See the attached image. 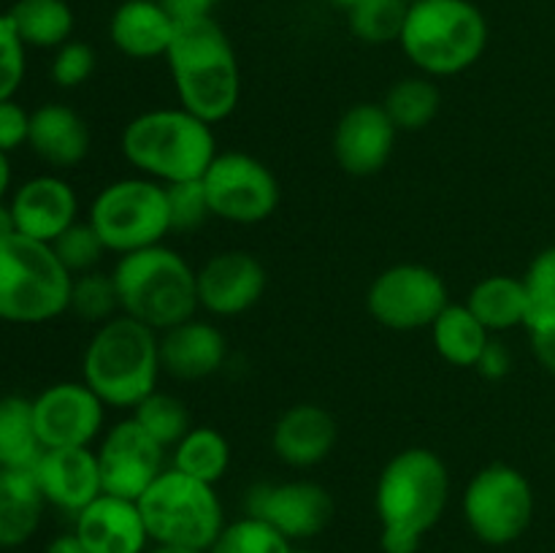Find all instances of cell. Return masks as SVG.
<instances>
[{
  "label": "cell",
  "instance_id": "obj_43",
  "mask_svg": "<svg viewBox=\"0 0 555 553\" xmlns=\"http://www.w3.org/2000/svg\"><path fill=\"white\" fill-rule=\"evenodd\" d=\"M160 3L166 5V11L177 22H193L215 16V9L220 5V0H160Z\"/></svg>",
  "mask_w": 555,
  "mask_h": 553
},
{
  "label": "cell",
  "instance_id": "obj_3",
  "mask_svg": "<svg viewBox=\"0 0 555 553\" xmlns=\"http://www.w3.org/2000/svg\"><path fill=\"white\" fill-rule=\"evenodd\" d=\"M119 150L141 177L160 184L201 179L220 152L215 125L182 106L135 114L122 128Z\"/></svg>",
  "mask_w": 555,
  "mask_h": 553
},
{
  "label": "cell",
  "instance_id": "obj_26",
  "mask_svg": "<svg viewBox=\"0 0 555 553\" xmlns=\"http://www.w3.org/2000/svg\"><path fill=\"white\" fill-rule=\"evenodd\" d=\"M431 339L439 358L459 369H472L477 366L482 350L491 342V331L477 320V314L466 307V301H450L431 323Z\"/></svg>",
  "mask_w": 555,
  "mask_h": 553
},
{
  "label": "cell",
  "instance_id": "obj_34",
  "mask_svg": "<svg viewBox=\"0 0 555 553\" xmlns=\"http://www.w3.org/2000/svg\"><path fill=\"white\" fill-rule=\"evenodd\" d=\"M526 287V323L529 334L555 325V244L534 255L526 274L520 276Z\"/></svg>",
  "mask_w": 555,
  "mask_h": 553
},
{
  "label": "cell",
  "instance_id": "obj_40",
  "mask_svg": "<svg viewBox=\"0 0 555 553\" xmlns=\"http://www.w3.org/2000/svg\"><path fill=\"white\" fill-rule=\"evenodd\" d=\"M27 47L11 25L9 14H0V101H9L25 81Z\"/></svg>",
  "mask_w": 555,
  "mask_h": 553
},
{
  "label": "cell",
  "instance_id": "obj_1",
  "mask_svg": "<svg viewBox=\"0 0 555 553\" xmlns=\"http://www.w3.org/2000/svg\"><path fill=\"white\" fill-rule=\"evenodd\" d=\"M450 486L448 464L434 450H399L383 466L374 488L379 548L385 553H417L423 537L448 510Z\"/></svg>",
  "mask_w": 555,
  "mask_h": 553
},
{
  "label": "cell",
  "instance_id": "obj_22",
  "mask_svg": "<svg viewBox=\"0 0 555 553\" xmlns=\"http://www.w3.org/2000/svg\"><path fill=\"white\" fill-rule=\"evenodd\" d=\"M228 358L225 334L209 320L190 318L160 334L163 374L173 380H206L222 369Z\"/></svg>",
  "mask_w": 555,
  "mask_h": 553
},
{
  "label": "cell",
  "instance_id": "obj_27",
  "mask_svg": "<svg viewBox=\"0 0 555 553\" xmlns=\"http://www.w3.org/2000/svg\"><path fill=\"white\" fill-rule=\"evenodd\" d=\"M466 307L477 314L491 334L513 331L526 323V287L520 276H482L466 296Z\"/></svg>",
  "mask_w": 555,
  "mask_h": 553
},
{
  "label": "cell",
  "instance_id": "obj_29",
  "mask_svg": "<svg viewBox=\"0 0 555 553\" xmlns=\"http://www.w3.org/2000/svg\"><path fill=\"white\" fill-rule=\"evenodd\" d=\"M43 445L36 432L33 399L3 396L0 399V470H33Z\"/></svg>",
  "mask_w": 555,
  "mask_h": 553
},
{
  "label": "cell",
  "instance_id": "obj_44",
  "mask_svg": "<svg viewBox=\"0 0 555 553\" xmlns=\"http://www.w3.org/2000/svg\"><path fill=\"white\" fill-rule=\"evenodd\" d=\"M531 336V350H534V358L540 361V366L545 372L555 374V325L545 331H534Z\"/></svg>",
  "mask_w": 555,
  "mask_h": 553
},
{
  "label": "cell",
  "instance_id": "obj_48",
  "mask_svg": "<svg viewBox=\"0 0 555 553\" xmlns=\"http://www.w3.org/2000/svg\"><path fill=\"white\" fill-rule=\"evenodd\" d=\"M146 553H206V551H190V548H171V545H152Z\"/></svg>",
  "mask_w": 555,
  "mask_h": 553
},
{
  "label": "cell",
  "instance_id": "obj_7",
  "mask_svg": "<svg viewBox=\"0 0 555 553\" xmlns=\"http://www.w3.org/2000/svg\"><path fill=\"white\" fill-rule=\"evenodd\" d=\"M74 274L60 263L52 244L22 233L0 242V320L41 325L70 307Z\"/></svg>",
  "mask_w": 555,
  "mask_h": 553
},
{
  "label": "cell",
  "instance_id": "obj_11",
  "mask_svg": "<svg viewBox=\"0 0 555 553\" xmlns=\"http://www.w3.org/2000/svg\"><path fill=\"white\" fill-rule=\"evenodd\" d=\"M211 217L233 226H258L269 220L282 198L276 173L247 152H217L201 177Z\"/></svg>",
  "mask_w": 555,
  "mask_h": 553
},
{
  "label": "cell",
  "instance_id": "obj_45",
  "mask_svg": "<svg viewBox=\"0 0 555 553\" xmlns=\"http://www.w3.org/2000/svg\"><path fill=\"white\" fill-rule=\"evenodd\" d=\"M43 553H87V548L81 545L74 531H68V535H57L54 540H49Z\"/></svg>",
  "mask_w": 555,
  "mask_h": 553
},
{
  "label": "cell",
  "instance_id": "obj_20",
  "mask_svg": "<svg viewBox=\"0 0 555 553\" xmlns=\"http://www.w3.org/2000/svg\"><path fill=\"white\" fill-rule=\"evenodd\" d=\"M38 488L52 507L76 515L103 493L101 466L92 448H49L33 466Z\"/></svg>",
  "mask_w": 555,
  "mask_h": 553
},
{
  "label": "cell",
  "instance_id": "obj_16",
  "mask_svg": "<svg viewBox=\"0 0 555 553\" xmlns=\"http://www.w3.org/2000/svg\"><path fill=\"white\" fill-rule=\"evenodd\" d=\"M266 293V269L247 249H222L198 269V304L215 318L249 312Z\"/></svg>",
  "mask_w": 555,
  "mask_h": 553
},
{
  "label": "cell",
  "instance_id": "obj_9",
  "mask_svg": "<svg viewBox=\"0 0 555 553\" xmlns=\"http://www.w3.org/2000/svg\"><path fill=\"white\" fill-rule=\"evenodd\" d=\"M87 222L95 228L106 253L128 255L163 244L173 231L166 184L141 173L108 182L92 198Z\"/></svg>",
  "mask_w": 555,
  "mask_h": 553
},
{
  "label": "cell",
  "instance_id": "obj_24",
  "mask_svg": "<svg viewBox=\"0 0 555 553\" xmlns=\"http://www.w3.org/2000/svg\"><path fill=\"white\" fill-rule=\"evenodd\" d=\"M27 146L54 168H74L90 155V128L85 117L63 103H43L30 112Z\"/></svg>",
  "mask_w": 555,
  "mask_h": 553
},
{
  "label": "cell",
  "instance_id": "obj_35",
  "mask_svg": "<svg viewBox=\"0 0 555 553\" xmlns=\"http://www.w3.org/2000/svg\"><path fill=\"white\" fill-rule=\"evenodd\" d=\"M206 553H293V542L271 524L244 513L225 524Z\"/></svg>",
  "mask_w": 555,
  "mask_h": 553
},
{
  "label": "cell",
  "instance_id": "obj_32",
  "mask_svg": "<svg viewBox=\"0 0 555 553\" xmlns=\"http://www.w3.org/2000/svg\"><path fill=\"white\" fill-rule=\"evenodd\" d=\"M410 0H358L345 11L352 36L372 47L399 43Z\"/></svg>",
  "mask_w": 555,
  "mask_h": 553
},
{
  "label": "cell",
  "instance_id": "obj_14",
  "mask_svg": "<svg viewBox=\"0 0 555 553\" xmlns=\"http://www.w3.org/2000/svg\"><path fill=\"white\" fill-rule=\"evenodd\" d=\"M33 417L43 450L49 448H90L103 437L106 404L101 396L81 383H54L33 399Z\"/></svg>",
  "mask_w": 555,
  "mask_h": 553
},
{
  "label": "cell",
  "instance_id": "obj_42",
  "mask_svg": "<svg viewBox=\"0 0 555 553\" xmlns=\"http://www.w3.org/2000/svg\"><path fill=\"white\" fill-rule=\"evenodd\" d=\"M475 369L486 380L499 383V380H504L509 372H513V352H509V347L504 345V342L491 339L486 345V350H482L480 361H477Z\"/></svg>",
  "mask_w": 555,
  "mask_h": 553
},
{
  "label": "cell",
  "instance_id": "obj_49",
  "mask_svg": "<svg viewBox=\"0 0 555 553\" xmlns=\"http://www.w3.org/2000/svg\"><path fill=\"white\" fill-rule=\"evenodd\" d=\"M328 3H334V5H336V9L347 11V9H350V5H356V3H358V0H328Z\"/></svg>",
  "mask_w": 555,
  "mask_h": 553
},
{
  "label": "cell",
  "instance_id": "obj_15",
  "mask_svg": "<svg viewBox=\"0 0 555 553\" xmlns=\"http://www.w3.org/2000/svg\"><path fill=\"white\" fill-rule=\"evenodd\" d=\"M244 513L266 520L291 542L312 540L334 515V499L314 480L260 483L247 491Z\"/></svg>",
  "mask_w": 555,
  "mask_h": 553
},
{
  "label": "cell",
  "instance_id": "obj_19",
  "mask_svg": "<svg viewBox=\"0 0 555 553\" xmlns=\"http://www.w3.org/2000/svg\"><path fill=\"white\" fill-rule=\"evenodd\" d=\"M9 206L14 211L16 231L43 244H52L79 220L76 190L54 173H41L22 182L11 195Z\"/></svg>",
  "mask_w": 555,
  "mask_h": 553
},
{
  "label": "cell",
  "instance_id": "obj_46",
  "mask_svg": "<svg viewBox=\"0 0 555 553\" xmlns=\"http://www.w3.org/2000/svg\"><path fill=\"white\" fill-rule=\"evenodd\" d=\"M16 220H14V211H11L9 204H0V242H5V239L16 236Z\"/></svg>",
  "mask_w": 555,
  "mask_h": 553
},
{
  "label": "cell",
  "instance_id": "obj_38",
  "mask_svg": "<svg viewBox=\"0 0 555 553\" xmlns=\"http://www.w3.org/2000/svg\"><path fill=\"white\" fill-rule=\"evenodd\" d=\"M166 195L168 211H171V228L177 233L198 231V228L211 217L209 198H206V190L204 184H201V179L166 184Z\"/></svg>",
  "mask_w": 555,
  "mask_h": 553
},
{
  "label": "cell",
  "instance_id": "obj_33",
  "mask_svg": "<svg viewBox=\"0 0 555 553\" xmlns=\"http://www.w3.org/2000/svg\"><path fill=\"white\" fill-rule=\"evenodd\" d=\"M130 417H133L155 442H160L168 453H171L173 445L193 428V417H190L188 404H184L179 396L163 394V390H155V394L146 396L141 404H135L133 410H130Z\"/></svg>",
  "mask_w": 555,
  "mask_h": 553
},
{
  "label": "cell",
  "instance_id": "obj_31",
  "mask_svg": "<svg viewBox=\"0 0 555 553\" xmlns=\"http://www.w3.org/2000/svg\"><path fill=\"white\" fill-rule=\"evenodd\" d=\"M383 106L396 128L415 133V130L428 128L437 119L442 95H439V87L431 76H404L390 87Z\"/></svg>",
  "mask_w": 555,
  "mask_h": 553
},
{
  "label": "cell",
  "instance_id": "obj_37",
  "mask_svg": "<svg viewBox=\"0 0 555 553\" xmlns=\"http://www.w3.org/2000/svg\"><path fill=\"white\" fill-rule=\"evenodd\" d=\"M54 255L60 258V263L70 271V274H87V271H95L101 258L106 255L101 236L95 233V228L90 222L76 220L74 226L65 233H60L52 242Z\"/></svg>",
  "mask_w": 555,
  "mask_h": 553
},
{
  "label": "cell",
  "instance_id": "obj_12",
  "mask_svg": "<svg viewBox=\"0 0 555 553\" xmlns=\"http://www.w3.org/2000/svg\"><path fill=\"white\" fill-rule=\"evenodd\" d=\"M450 304L448 282L423 263H396L374 276L366 293V309L390 331L431 329Z\"/></svg>",
  "mask_w": 555,
  "mask_h": 553
},
{
  "label": "cell",
  "instance_id": "obj_6",
  "mask_svg": "<svg viewBox=\"0 0 555 553\" xmlns=\"http://www.w3.org/2000/svg\"><path fill=\"white\" fill-rule=\"evenodd\" d=\"M399 47L423 76H459L486 52L488 20L472 0H410Z\"/></svg>",
  "mask_w": 555,
  "mask_h": 553
},
{
  "label": "cell",
  "instance_id": "obj_4",
  "mask_svg": "<svg viewBox=\"0 0 555 553\" xmlns=\"http://www.w3.org/2000/svg\"><path fill=\"white\" fill-rule=\"evenodd\" d=\"M160 374V334L122 312L98 325L81 356V380L114 410L141 404Z\"/></svg>",
  "mask_w": 555,
  "mask_h": 553
},
{
  "label": "cell",
  "instance_id": "obj_10",
  "mask_svg": "<svg viewBox=\"0 0 555 553\" xmlns=\"http://www.w3.org/2000/svg\"><path fill=\"white\" fill-rule=\"evenodd\" d=\"M534 486L513 464H488L475 472L461 497V515L480 542L513 545L534 520Z\"/></svg>",
  "mask_w": 555,
  "mask_h": 553
},
{
  "label": "cell",
  "instance_id": "obj_5",
  "mask_svg": "<svg viewBox=\"0 0 555 553\" xmlns=\"http://www.w3.org/2000/svg\"><path fill=\"white\" fill-rule=\"evenodd\" d=\"M119 312L152 331L173 329L195 318L198 304V269L166 244L119 255L112 269Z\"/></svg>",
  "mask_w": 555,
  "mask_h": 553
},
{
  "label": "cell",
  "instance_id": "obj_21",
  "mask_svg": "<svg viewBox=\"0 0 555 553\" xmlns=\"http://www.w3.org/2000/svg\"><path fill=\"white\" fill-rule=\"evenodd\" d=\"M339 426L334 415L320 404L291 407L280 415V421L271 428V450L282 464L293 470H312L323 464L336 448Z\"/></svg>",
  "mask_w": 555,
  "mask_h": 553
},
{
  "label": "cell",
  "instance_id": "obj_28",
  "mask_svg": "<svg viewBox=\"0 0 555 553\" xmlns=\"http://www.w3.org/2000/svg\"><path fill=\"white\" fill-rule=\"evenodd\" d=\"M5 14L27 49H60L74 36L76 16L65 0H16Z\"/></svg>",
  "mask_w": 555,
  "mask_h": 553
},
{
  "label": "cell",
  "instance_id": "obj_18",
  "mask_svg": "<svg viewBox=\"0 0 555 553\" xmlns=\"http://www.w3.org/2000/svg\"><path fill=\"white\" fill-rule=\"evenodd\" d=\"M74 535L87 553H146L152 548L139 502L101 493L74 515Z\"/></svg>",
  "mask_w": 555,
  "mask_h": 553
},
{
  "label": "cell",
  "instance_id": "obj_8",
  "mask_svg": "<svg viewBox=\"0 0 555 553\" xmlns=\"http://www.w3.org/2000/svg\"><path fill=\"white\" fill-rule=\"evenodd\" d=\"M152 545L209 551L225 529V510L215 486L166 466L139 497Z\"/></svg>",
  "mask_w": 555,
  "mask_h": 553
},
{
  "label": "cell",
  "instance_id": "obj_13",
  "mask_svg": "<svg viewBox=\"0 0 555 553\" xmlns=\"http://www.w3.org/2000/svg\"><path fill=\"white\" fill-rule=\"evenodd\" d=\"M101 466L103 493L133 499L160 477L168 466V450L150 437L133 417L114 423L101 437L95 450Z\"/></svg>",
  "mask_w": 555,
  "mask_h": 553
},
{
  "label": "cell",
  "instance_id": "obj_50",
  "mask_svg": "<svg viewBox=\"0 0 555 553\" xmlns=\"http://www.w3.org/2000/svg\"><path fill=\"white\" fill-rule=\"evenodd\" d=\"M293 553H312V551H296V548H293Z\"/></svg>",
  "mask_w": 555,
  "mask_h": 553
},
{
  "label": "cell",
  "instance_id": "obj_41",
  "mask_svg": "<svg viewBox=\"0 0 555 553\" xmlns=\"http://www.w3.org/2000/svg\"><path fill=\"white\" fill-rule=\"evenodd\" d=\"M27 136H30V112L14 98L0 101V152L11 155L27 144Z\"/></svg>",
  "mask_w": 555,
  "mask_h": 553
},
{
  "label": "cell",
  "instance_id": "obj_36",
  "mask_svg": "<svg viewBox=\"0 0 555 553\" xmlns=\"http://www.w3.org/2000/svg\"><path fill=\"white\" fill-rule=\"evenodd\" d=\"M119 309L117 287H114L112 274L103 271H87V274H76L74 285H70V307L76 318L87 320V323H106L112 320Z\"/></svg>",
  "mask_w": 555,
  "mask_h": 553
},
{
  "label": "cell",
  "instance_id": "obj_39",
  "mask_svg": "<svg viewBox=\"0 0 555 553\" xmlns=\"http://www.w3.org/2000/svg\"><path fill=\"white\" fill-rule=\"evenodd\" d=\"M95 52H92L90 43L74 41L70 38L68 43H63L60 49H54L52 65H49V74H52V81L63 90H76L85 81H90V76L95 74Z\"/></svg>",
  "mask_w": 555,
  "mask_h": 553
},
{
  "label": "cell",
  "instance_id": "obj_51",
  "mask_svg": "<svg viewBox=\"0 0 555 553\" xmlns=\"http://www.w3.org/2000/svg\"><path fill=\"white\" fill-rule=\"evenodd\" d=\"M3 553H20V551H3Z\"/></svg>",
  "mask_w": 555,
  "mask_h": 553
},
{
  "label": "cell",
  "instance_id": "obj_2",
  "mask_svg": "<svg viewBox=\"0 0 555 553\" xmlns=\"http://www.w3.org/2000/svg\"><path fill=\"white\" fill-rule=\"evenodd\" d=\"M179 106L209 125L231 117L242 98V70L236 49L215 16L177 22L166 52Z\"/></svg>",
  "mask_w": 555,
  "mask_h": 553
},
{
  "label": "cell",
  "instance_id": "obj_25",
  "mask_svg": "<svg viewBox=\"0 0 555 553\" xmlns=\"http://www.w3.org/2000/svg\"><path fill=\"white\" fill-rule=\"evenodd\" d=\"M43 499L33 470H0V551H20L41 529Z\"/></svg>",
  "mask_w": 555,
  "mask_h": 553
},
{
  "label": "cell",
  "instance_id": "obj_17",
  "mask_svg": "<svg viewBox=\"0 0 555 553\" xmlns=\"http://www.w3.org/2000/svg\"><path fill=\"white\" fill-rule=\"evenodd\" d=\"M399 128L383 103H356L334 128V157L350 177H374L388 166Z\"/></svg>",
  "mask_w": 555,
  "mask_h": 553
},
{
  "label": "cell",
  "instance_id": "obj_47",
  "mask_svg": "<svg viewBox=\"0 0 555 553\" xmlns=\"http://www.w3.org/2000/svg\"><path fill=\"white\" fill-rule=\"evenodd\" d=\"M9 188H11V160L5 152H0V204H3Z\"/></svg>",
  "mask_w": 555,
  "mask_h": 553
},
{
  "label": "cell",
  "instance_id": "obj_30",
  "mask_svg": "<svg viewBox=\"0 0 555 553\" xmlns=\"http://www.w3.org/2000/svg\"><path fill=\"white\" fill-rule=\"evenodd\" d=\"M168 466L195 477V480L217 486L231 470V445L217 428L193 426L171 448Z\"/></svg>",
  "mask_w": 555,
  "mask_h": 553
},
{
  "label": "cell",
  "instance_id": "obj_23",
  "mask_svg": "<svg viewBox=\"0 0 555 553\" xmlns=\"http://www.w3.org/2000/svg\"><path fill=\"white\" fill-rule=\"evenodd\" d=\"M177 33V20L160 0H122L108 20L114 49L130 60L166 57Z\"/></svg>",
  "mask_w": 555,
  "mask_h": 553
}]
</instances>
